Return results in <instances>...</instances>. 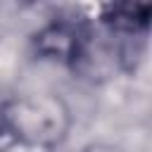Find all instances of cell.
<instances>
[{
	"mask_svg": "<svg viewBox=\"0 0 152 152\" xmlns=\"http://www.w3.org/2000/svg\"><path fill=\"white\" fill-rule=\"evenodd\" d=\"M104 19L119 31L142 28L150 19L152 0H104Z\"/></svg>",
	"mask_w": 152,
	"mask_h": 152,
	"instance_id": "2",
	"label": "cell"
},
{
	"mask_svg": "<svg viewBox=\"0 0 152 152\" xmlns=\"http://www.w3.org/2000/svg\"><path fill=\"white\" fill-rule=\"evenodd\" d=\"M38 50L48 57L62 59V62H76L83 55V38L78 31H74L66 24H52L48 26L38 40H36Z\"/></svg>",
	"mask_w": 152,
	"mask_h": 152,
	"instance_id": "1",
	"label": "cell"
}]
</instances>
